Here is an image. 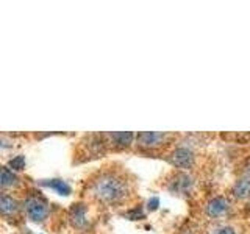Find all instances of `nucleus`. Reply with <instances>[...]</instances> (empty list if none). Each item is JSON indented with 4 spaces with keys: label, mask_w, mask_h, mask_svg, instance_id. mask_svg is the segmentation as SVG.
Listing matches in <instances>:
<instances>
[{
    "label": "nucleus",
    "mask_w": 250,
    "mask_h": 234,
    "mask_svg": "<svg viewBox=\"0 0 250 234\" xmlns=\"http://www.w3.org/2000/svg\"><path fill=\"white\" fill-rule=\"evenodd\" d=\"M233 194L238 198H249L250 197V178H241L236 184L233 186Z\"/></svg>",
    "instance_id": "7"
},
{
    "label": "nucleus",
    "mask_w": 250,
    "mask_h": 234,
    "mask_svg": "<svg viewBox=\"0 0 250 234\" xmlns=\"http://www.w3.org/2000/svg\"><path fill=\"white\" fill-rule=\"evenodd\" d=\"M192 187V178L186 174H178L169 186V189L175 194H188Z\"/></svg>",
    "instance_id": "5"
},
{
    "label": "nucleus",
    "mask_w": 250,
    "mask_h": 234,
    "mask_svg": "<svg viewBox=\"0 0 250 234\" xmlns=\"http://www.w3.org/2000/svg\"><path fill=\"white\" fill-rule=\"evenodd\" d=\"M229 211V201L224 197H214L208 201L207 205V214L209 217H221Z\"/></svg>",
    "instance_id": "6"
},
{
    "label": "nucleus",
    "mask_w": 250,
    "mask_h": 234,
    "mask_svg": "<svg viewBox=\"0 0 250 234\" xmlns=\"http://www.w3.org/2000/svg\"><path fill=\"white\" fill-rule=\"evenodd\" d=\"M18 181H19V179L13 174V170H10L8 167L2 169V176H0V184H2V187L14 186V184H18Z\"/></svg>",
    "instance_id": "12"
},
{
    "label": "nucleus",
    "mask_w": 250,
    "mask_h": 234,
    "mask_svg": "<svg viewBox=\"0 0 250 234\" xmlns=\"http://www.w3.org/2000/svg\"><path fill=\"white\" fill-rule=\"evenodd\" d=\"M158 205H160V200L158 198H152V200H148V203H147V206H148V209L150 211H155L156 208H158Z\"/></svg>",
    "instance_id": "14"
},
{
    "label": "nucleus",
    "mask_w": 250,
    "mask_h": 234,
    "mask_svg": "<svg viewBox=\"0 0 250 234\" xmlns=\"http://www.w3.org/2000/svg\"><path fill=\"white\" fill-rule=\"evenodd\" d=\"M246 170H247V174L250 175V161L247 162V167H246Z\"/></svg>",
    "instance_id": "17"
},
{
    "label": "nucleus",
    "mask_w": 250,
    "mask_h": 234,
    "mask_svg": "<svg viewBox=\"0 0 250 234\" xmlns=\"http://www.w3.org/2000/svg\"><path fill=\"white\" fill-rule=\"evenodd\" d=\"M169 161L180 169H189L194 164V153L189 148H185V147L177 148V150L172 152Z\"/></svg>",
    "instance_id": "3"
},
{
    "label": "nucleus",
    "mask_w": 250,
    "mask_h": 234,
    "mask_svg": "<svg viewBox=\"0 0 250 234\" xmlns=\"http://www.w3.org/2000/svg\"><path fill=\"white\" fill-rule=\"evenodd\" d=\"M213 234H236V231H234L233 228H229V226H227V228H221V230H217Z\"/></svg>",
    "instance_id": "15"
},
{
    "label": "nucleus",
    "mask_w": 250,
    "mask_h": 234,
    "mask_svg": "<svg viewBox=\"0 0 250 234\" xmlns=\"http://www.w3.org/2000/svg\"><path fill=\"white\" fill-rule=\"evenodd\" d=\"M23 166H25V158L23 156H16V158L10 161V167L13 170H22Z\"/></svg>",
    "instance_id": "13"
},
{
    "label": "nucleus",
    "mask_w": 250,
    "mask_h": 234,
    "mask_svg": "<svg viewBox=\"0 0 250 234\" xmlns=\"http://www.w3.org/2000/svg\"><path fill=\"white\" fill-rule=\"evenodd\" d=\"M18 201H16L13 197H8V195H2V198H0V211H2V214L8 215V214H13L18 211Z\"/></svg>",
    "instance_id": "9"
},
{
    "label": "nucleus",
    "mask_w": 250,
    "mask_h": 234,
    "mask_svg": "<svg viewBox=\"0 0 250 234\" xmlns=\"http://www.w3.org/2000/svg\"><path fill=\"white\" fill-rule=\"evenodd\" d=\"M164 137L166 135L163 133H156V131H143L139 133L136 136V140L141 147H147V148H152V147H158L160 144H163Z\"/></svg>",
    "instance_id": "4"
},
{
    "label": "nucleus",
    "mask_w": 250,
    "mask_h": 234,
    "mask_svg": "<svg viewBox=\"0 0 250 234\" xmlns=\"http://www.w3.org/2000/svg\"><path fill=\"white\" fill-rule=\"evenodd\" d=\"M25 211H27V215L33 222H42L47 217V214H49V208H47L45 201H42L41 198H36V197L27 198Z\"/></svg>",
    "instance_id": "2"
},
{
    "label": "nucleus",
    "mask_w": 250,
    "mask_h": 234,
    "mask_svg": "<svg viewBox=\"0 0 250 234\" xmlns=\"http://www.w3.org/2000/svg\"><path fill=\"white\" fill-rule=\"evenodd\" d=\"M70 218L75 226H83L86 223V208L83 205H74L70 209Z\"/></svg>",
    "instance_id": "8"
},
{
    "label": "nucleus",
    "mask_w": 250,
    "mask_h": 234,
    "mask_svg": "<svg viewBox=\"0 0 250 234\" xmlns=\"http://www.w3.org/2000/svg\"><path fill=\"white\" fill-rule=\"evenodd\" d=\"M42 184L52 187V189H55L60 195H69L70 194L69 184L66 181H62V179H49V181H44Z\"/></svg>",
    "instance_id": "10"
},
{
    "label": "nucleus",
    "mask_w": 250,
    "mask_h": 234,
    "mask_svg": "<svg viewBox=\"0 0 250 234\" xmlns=\"http://www.w3.org/2000/svg\"><path fill=\"white\" fill-rule=\"evenodd\" d=\"M136 215L138 217H143V213H141V211H138V209L133 211V213L130 214V218H131V220H136Z\"/></svg>",
    "instance_id": "16"
},
{
    "label": "nucleus",
    "mask_w": 250,
    "mask_h": 234,
    "mask_svg": "<svg viewBox=\"0 0 250 234\" xmlns=\"http://www.w3.org/2000/svg\"><path fill=\"white\" fill-rule=\"evenodd\" d=\"M91 192L104 203H117L127 197V183L113 174L100 175L91 186Z\"/></svg>",
    "instance_id": "1"
},
{
    "label": "nucleus",
    "mask_w": 250,
    "mask_h": 234,
    "mask_svg": "<svg viewBox=\"0 0 250 234\" xmlns=\"http://www.w3.org/2000/svg\"><path fill=\"white\" fill-rule=\"evenodd\" d=\"M111 137L116 140V144H119L122 147H128L133 142V139H135V135L130 131H117V133H113Z\"/></svg>",
    "instance_id": "11"
}]
</instances>
